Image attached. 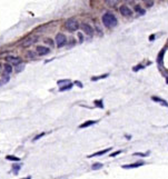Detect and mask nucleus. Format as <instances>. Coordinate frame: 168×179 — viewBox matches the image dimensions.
I'll use <instances>...</instances> for the list:
<instances>
[{
  "label": "nucleus",
  "mask_w": 168,
  "mask_h": 179,
  "mask_svg": "<svg viewBox=\"0 0 168 179\" xmlns=\"http://www.w3.org/2000/svg\"><path fill=\"white\" fill-rule=\"evenodd\" d=\"M101 21H103L104 26L106 28H114L118 23V20H117L116 16L114 14H111V12H106V14H104L103 17H101Z\"/></svg>",
  "instance_id": "nucleus-1"
},
{
  "label": "nucleus",
  "mask_w": 168,
  "mask_h": 179,
  "mask_svg": "<svg viewBox=\"0 0 168 179\" xmlns=\"http://www.w3.org/2000/svg\"><path fill=\"white\" fill-rule=\"evenodd\" d=\"M65 27H66V29L69 30V31H76V30H78V28H79V22L75 18H70L66 21Z\"/></svg>",
  "instance_id": "nucleus-2"
},
{
  "label": "nucleus",
  "mask_w": 168,
  "mask_h": 179,
  "mask_svg": "<svg viewBox=\"0 0 168 179\" xmlns=\"http://www.w3.org/2000/svg\"><path fill=\"white\" fill-rule=\"evenodd\" d=\"M66 42H67V38H66V36L63 34H58L56 36V43H57V47L61 48L63 47V46L66 45Z\"/></svg>",
  "instance_id": "nucleus-3"
},
{
  "label": "nucleus",
  "mask_w": 168,
  "mask_h": 179,
  "mask_svg": "<svg viewBox=\"0 0 168 179\" xmlns=\"http://www.w3.org/2000/svg\"><path fill=\"white\" fill-rule=\"evenodd\" d=\"M119 11H120V14L123 15L124 17H131V15H132L131 9H130L128 6H126V5L120 6V8H119Z\"/></svg>",
  "instance_id": "nucleus-4"
},
{
  "label": "nucleus",
  "mask_w": 168,
  "mask_h": 179,
  "mask_svg": "<svg viewBox=\"0 0 168 179\" xmlns=\"http://www.w3.org/2000/svg\"><path fill=\"white\" fill-rule=\"evenodd\" d=\"M36 52L38 55H40V56H45V55L49 54L50 49H49V48H47V47H45V46H37Z\"/></svg>",
  "instance_id": "nucleus-5"
},
{
  "label": "nucleus",
  "mask_w": 168,
  "mask_h": 179,
  "mask_svg": "<svg viewBox=\"0 0 168 179\" xmlns=\"http://www.w3.org/2000/svg\"><path fill=\"white\" fill-rule=\"evenodd\" d=\"M81 29L84 30V32H85L87 36H92V35H94V29H92L91 26L88 25V23H83V25H81Z\"/></svg>",
  "instance_id": "nucleus-6"
},
{
  "label": "nucleus",
  "mask_w": 168,
  "mask_h": 179,
  "mask_svg": "<svg viewBox=\"0 0 168 179\" xmlns=\"http://www.w3.org/2000/svg\"><path fill=\"white\" fill-rule=\"evenodd\" d=\"M151 100L155 101V102L157 103H160L163 107H168V102L166 100H164V99H161L160 97H156V96H152L151 97Z\"/></svg>",
  "instance_id": "nucleus-7"
},
{
  "label": "nucleus",
  "mask_w": 168,
  "mask_h": 179,
  "mask_svg": "<svg viewBox=\"0 0 168 179\" xmlns=\"http://www.w3.org/2000/svg\"><path fill=\"white\" fill-rule=\"evenodd\" d=\"M7 61L8 62H11L14 63V65H19V63H21V59L19 58V57H15V56H8L7 57Z\"/></svg>",
  "instance_id": "nucleus-8"
},
{
  "label": "nucleus",
  "mask_w": 168,
  "mask_h": 179,
  "mask_svg": "<svg viewBox=\"0 0 168 179\" xmlns=\"http://www.w3.org/2000/svg\"><path fill=\"white\" fill-rule=\"evenodd\" d=\"M144 165H145V163H144L143 161H137V162H135V163H130V165L123 166V168H124V169H131V168H138V167L144 166Z\"/></svg>",
  "instance_id": "nucleus-9"
},
{
  "label": "nucleus",
  "mask_w": 168,
  "mask_h": 179,
  "mask_svg": "<svg viewBox=\"0 0 168 179\" xmlns=\"http://www.w3.org/2000/svg\"><path fill=\"white\" fill-rule=\"evenodd\" d=\"M110 150H111V148H107V149H103V150H100V151H97V152H94V154L89 155V156H88V158H92V157L101 156V155H105V154H107V152H108V151H110Z\"/></svg>",
  "instance_id": "nucleus-10"
},
{
  "label": "nucleus",
  "mask_w": 168,
  "mask_h": 179,
  "mask_svg": "<svg viewBox=\"0 0 168 179\" xmlns=\"http://www.w3.org/2000/svg\"><path fill=\"white\" fill-rule=\"evenodd\" d=\"M36 41H37V38H36V37H30V38L26 39V40L23 41L22 46H23V47H29V46H31L32 43H35Z\"/></svg>",
  "instance_id": "nucleus-11"
},
{
  "label": "nucleus",
  "mask_w": 168,
  "mask_h": 179,
  "mask_svg": "<svg viewBox=\"0 0 168 179\" xmlns=\"http://www.w3.org/2000/svg\"><path fill=\"white\" fill-rule=\"evenodd\" d=\"M97 121L96 120H88V121H85V122H83L80 126H79V128L80 129H84V128H87V127H90V126L95 125Z\"/></svg>",
  "instance_id": "nucleus-12"
},
{
  "label": "nucleus",
  "mask_w": 168,
  "mask_h": 179,
  "mask_svg": "<svg viewBox=\"0 0 168 179\" xmlns=\"http://www.w3.org/2000/svg\"><path fill=\"white\" fill-rule=\"evenodd\" d=\"M165 51H166V49H163L160 52H159L158 57H157V63H158L160 67L163 66V59H164V54H165Z\"/></svg>",
  "instance_id": "nucleus-13"
},
{
  "label": "nucleus",
  "mask_w": 168,
  "mask_h": 179,
  "mask_svg": "<svg viewBox=\"0 0 168 179\" xmlns=\"http://www.w3.org/2000/svg\"><path fill=\"white\" fill-rule=\"evenodd\" d=\"M105 2L107 3L109 7H115V6H117V3L119 2V0H105Z\"/></svg>",
  "instance_id": "nucleus-14"
},
{
  "label": "nucleus",
  "mask_w": 168,
  "mask_h": 179,
  "mask_svg": "<svg viewBox=\"0 0 168 179\" xmlns=\"http://www.w3.org/2000/svg\"><path fill=\"white\" fill-rule=\"evenodd\" d=\"M135 10H136V11L138 12L139 15H141V16H143V15H145V12H146L145 10H144L139 5H136V6H135Z\"/></svg>",
  "instance_id": "nucleus-15"
},
{
  "label": "nucleus",
  "mask_w": 168,
  "mask_h": 179,
  "mask_svg": "<svg viewBox=\"0 0 168 179\" xmlns=\"http://www.w3.org/2000/svg\"><path fill=\"white\" fill-rule=\"evenodd\" d=\"M5 70H6V72H7V75L11 74V71H12L11 65H10V63H6V65H5Z\"/></svg>",
  "instance_id": "nucleus-16"
},
{
  "label": "nucleus",
  "mask_w": 168,
  "mask_h": 179,
  "mask_svg": "<svg viewBox=\"0 0 168 179\" xmlns=\"http://www.w3.org/2000/svg\"><path fill=\"white\" fill-rule=\"evenodd\" d=\"M101 167H103V163L96 162V163H94V165L91 166V169H92V170H97V169H100Z\"/></svg>",
  "instance_id": "nucleus-17"
},
{
  "label": "nucleus",
  "mask_w": 168,
  "mask_h": 179,
  "mask_svg": "<svg viewBox=\"0 0 168 179\" xmlns=\"http://www.w3.org/2000/svg\"><path fill=\"white\" fill-rule=\"evenodd\" d=\"M71 87H72V83H68V85L63 86V87H60V89H59V91H65V90L71 89Z\"/></svg>",
  "instance_id": "nucleus-18"
},
{
  "label": "nucleus",
  "mask_w": 168,
  "mask_h": 179,
  "mask_svg": "<svg viewBox=\"0 0 168 179\" xmlns=\"http://www.w3.org/2000/svg\"><path fill=\"white\" fill-rule=\"evenodd\" d=\"M66 83H70V81L68 80V79H63V80H59V81H58L59 87H63V86L66 85Z\"/></svg>",
  "instance_id": "nucleus-19"
},
{
  "label": "nucleus",
  "mask_w": 168,
  "mask_h": 179,
  "mask_svg": "<svg viewBox=\"0 0 168 179\" xmlns=\"http://www.w3.org/2000/svg\"><path fill=\"white\" fill-rule=\"evenodd\" d=\"M106 77H108V74H105V75H101V76H99V77H92V78H91V81H96V80H99V79H103V78H106Z\"/></svg>",
  "instance_id": "nucleus-20"
},
{
  "label": "nucleus",
  "mask_w": 168,
  "mask_h": 179,
  "mask_svg": "<svg viewBox=\"0 0 168 179\" xmlns=\"http://www.w3.org/2000/svg\"><path fill=\"white\" fill-rule=\"evenodd\" d=\"M95 106L98 108H104V103H103V100H95Z\"/></svg>",
  "instance_id": "nucleus-21"
},
{
  "label": "nucleus",
  "mask_w": 168,
  "mask_h": 179,
  "mask_svg": "<svg viewBox=\"0 0 168 179\" xmlns=\"http://www.w3.org/2000/svg\"><path fill=\"white\" fill-rule=\"evenodd\" d=\"M6 159H7V160H12V161H19V160H20V158L15 157V156H7V157H6Z\"/></svg>",
  "instance_id": "nucleus-22"
},
{
  "label": "nucleus",
  "mask_w": 168,
  "mask_h": 179,
  "mask_svg": "<svg viewBox=\"0 0 168 179\" xmlns=\"http://www.w3.org/2000/svg\"><path fill=\"white\" fill-rule=\"evenodd\" d=\"M17 66H18V67L16 68V72H20L21 70H22L23 68H25V66H23L22 63H19V65H17Z\"/></svg>",
  "instance_id": "nucleus-23"
},
{
  "label": "nucleus",
  "mask_w": 168,
  "mask_h": 179,
  "mask_svg": "<svg viewBox=\"0 0 168 179\" xmlns=\"http://www.w3.org/2000/svg\"><path fill=\"white\" fill-rule=\"evenodd\" d=\"M134 156H139V157H146L148 156V154H143V152H135Z\"/></svg>",
  "instance_id": "nucleus-24"
},
{
  "label": "nucleus",
  "mask_w": 168,
  "mask_h": 179,
  "mask_svg": "<svg viewBox=\"0 0 168 179\" xmlns=\"http://www.w3.org/2000/svg\"><path fill=\"white\" fill-rule=\"evenodd\" d=\"M43 136H45V132H42V134H39L38 136H36V137H35V138H34V141L38 140L39 138H41V137H43Z\"/></svg>",
  "instance_id": "nucleus-25"
},
{
  "label": "nucleus",
  "mask_w": 168,
  "mask_h": 179,
  "mask_svg": "<svg viewBox=\"0 0 168 179\" xmlns=\"http://www.w3.org/2000/svg\"><path fill=\"white\" fill-rule=\"evenodd\" d=\"M120 152H121V150H118V151H115V152H112V154H110L109 156H110V157H116L117 155H119Z\"/></svg>",
  "instance_id": "nucleus-26"
},
{
  "label": "nucleus",
  "mask_w": 168,
  "mask_h": 179,
  "mask_svg": "<svg viewBox=\"0 0 168 179\" xmlns=\"http://www.w3.org/2000/svg\"><path fill=\"white\" fill-rule=\"evenodd\" d=\"M28 56H29L30 58H32V57L36 56V52H34V51H28Z\"/></svg>",
  "instance_id": "nucleus-27"
},
{
  "label": "nucleus",
  "mask_w": 168,
  "mask_h": 179,
  "mask_svg": "<svg viewBox=\"0 0 168 179\" xmlns=\"http://www.w3.org/2000/svg\"><path fill=\"white\" fill-rule=\"evenodd\" d=\"M46 42H48L50 46H54V41H52V40H50L49 38H47V39H46Z\"/></svg>",
  "instance_id": "nucleus-28"
},
{
  "label": "nucleus",
  "mask_w": 168,
  "mask_h": 179,
  "mask_svg": "<svg viewBox=\"0 0 168 179\" xmlns=\"http://www.w3.org/2000/svg\"><path fill=\"white\" fill-rule=\"evenodd\" d=\"M141 68H144L143 66H141V65H138V67H135V68H134V70H135V71H138V70H139V69H141Z\"/></svg>",
  "instance_id": "nucleus-29"
},
{
  "label": "nucleus",
  "mask_w": 168,
  "mask_h": 179,
  "mask_svg": "<svg viewBox=\"0 0 168 179\" xmlns=\"http://www.w3.org/2000/svg\"><path fill=\"white\" fill-rule=\"evenodd\" d=\"M75 83H76L77 86H79V87H81V88H83V85H81V82H80V81H76V82H75Z\"/></svg>",
  "instance_id": "nucleus-30"
},
{
  "label": "nucleus",
  "mask_w": 168,
  "mask_h": 179,
  "mask_svg": "<svg viewBox=\"0 0 168 179\" xmlns=\"http://www.w3.org/2000/svg\"><path fill=\"white\" fill-rule=\"evenodd\" d=\"M78 37H79V40H80V42H81V41L84 40V39H83V35H81V34H78Z\"/></svg>",
  "instance_id": "nucleus-31"
},
{
  "label": "nucleus",
  "mask_w": 168,
  "mask_h": 179,
  "mask_svg": "<svg viewBox=\"0 0 168 179\" xmlns=\"http://www.w3.org/2000/svg\"><path fill=\"white\" fill-rule=\"evenodd\" d=\"M143 1H145V2H146V3H148V2H151L152 0H143Z\"/></svg>",
  "instance_id": "nucleus-32"
},
{
  "label": "nucleus",
  "mask_w": 168,
  "mask_h": 179,
  "mask_svg": "<svg viewBox=\"0 0 168 179\" xmlns=\"http://www.w3.org/2000/svg\"><path fill=\"white\" fill-rule=\"evenodd\" d=\"M126 2H134V0H125Z\"/></svg>",
  "instance_id": "nucleus-33"
},
{
  "label": "nucleus",
  "mask_w": 168,
  "mask_h": 179,
  "mask_svg": "<svg viewBox=\"0 0 168 179\" xmlns=\"http://www.w3.org/2000/svg\"><path fill=\"white\" fill-rule=\"evenodd\" d=\"M21 179H31V177L28 176V177H26V178H21Z\"/></svg>",
  "instance_id": "nucleus-34"
},
{
  "label": "nucleus",
  "mask_w": 168,
  "mask_h": 179,
  "mask_svg": "<svg viewBox=\"0 0 168 179\" xmlns=\"http://www.w3.org/2000/svg\"><path fill=\"white\" fill-rule=\"evenodd\" d=\"M0 70H1V67H0Z\"/></svg>",
  "instance_id": "nucleus-35"
}]
</instances>
